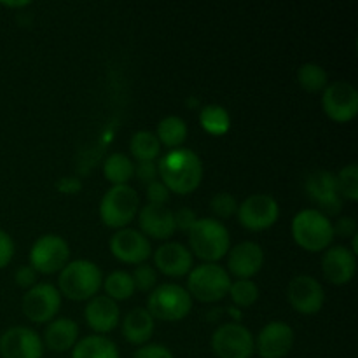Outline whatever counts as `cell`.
I'll list each match as a JSON object with an SVG mask.
<instances>
[{
    "label": "cell",
    "instance_id": "ee69618b",
    "mask_svg": "<svg viewBox=\"0 0 358 358\" xmlns=\"http://www.w3.org/2000/svg\"><path fill=\"white\" fill-rule=\"evenodd\" d=\"M227 313H229L231 317H233L234 320H236V324L241 320V313L236 310V308H231V310H227Z\"/></svg>",
    "mask_w": 358,
    "mask_h": 358
},
{
    "label": "cell",
    "instance_id": "30bf717a",
    "mask_svg": "<svg viewBox=\"0 0 358 358\" xmlns=\"http://www.w3.org/2000/svg\"><path fill=\"white\" fill-rule=\"evenodd\" d=\"M24 317L34 324H45L56 317L62 308V294L51 283H35L21 301Z\"/></svg>",
    "mask_w": 358,
    "mask_h": 358
},
{
    "label": "cell",
    "instance_id": "4fadbf2b",
    "mask_svg": "<svg viewBox=\"0 0 358 358\" xmlns=\"http://www.w3.org/2000/svg\"><path fill=\"white\" fill-rule=\"evenodd\" d=\"M308 196L311 201L317 203V206L324 215H338L343 208V198L338 191V182H336V175L331 171L318 170L311 173L306 178Z\"/></svg>",
    "mask_w": 358,
    "mask_h": 358
},
{
    "label": "cell",
    "instance_id": "5b68a950",
    "mask_svg": "<svg viewBox=\"0 0 358 358\" xmlns=\"http://www.w3.org/2000/svg\"><path fill=\"white\" fill-rule=\"evenodd\" d=\"M192 310V297L184 287L177 283H163L149 294L147 311L154 320H184Z\"/></svg>",
    "mask_w": 358,
    "mask_h": 358
},
{
    "label": "cell",
    "instance_id": "83f0119b",
    "mask_svg": "<svg viewBox=\"0 0 358 358\" xmlns=\"http://www.w3.org/2000/svg\"><path fill=\"white\" fill-rule=\"evenodd\" d=\"M199 124L208 135L222 136L231 129V115L220 105H206L199 112Z\"/></svg>",
    "mask_w": 358,
    "mask_h": 358
},
{
    "label": "cell",
    "instance_id": "60d3db41",
    "mask_svg": "<svg viewBox=\"0 0 358 358\" xmlns=\"http://www.w3.org/2000/svg\"><path fill=\"white\" fill-rule=\"evenodd\" d=\"M14 280H16V283L21 289H31L35 285V282H37V271L30 264L21 266V268H17Z\"/></svg>",
    "mask_w": 358,
    "mask_h": 358
},
{
    "label": "cell",
    "instance_id": "ba28073f",
    "mask_svg": "<svg viewBox=\"0 0 358 358\" xmlns=\"http://www.w3.org/2000/svg\"><path fill=\"white\" fill-rule=\"evenodd\" d=\"M69 243L58 234H44L31 245L30 266L42 275L62 271L69 264Z\"/></svg>",
    "mask_w": 358,
    "mask_h": 358
},
{
    "label": "cell",
    "instance_id": "d6986e66",
    "mask_svg": "<svg viewBox=\"0 0 358 358\" xmlns=\"http://www.w3.org/2000/svg\"><path fill=\"white\" fill-rule=\"evenodd\" d=\"M324 276L334 285H346L357 271V259L346 247H329L322 259Z\"/></svg>",
    "mask_w": 358,
    "mask_h": 358
},
{
    "label": "cell",
    "instance_id": "7c38bea8",
    "mask_svg": "<svg viewBox=\"0 0 358 358\" xmlns=\"http://www.w3.org/2000/svg\"><path fill=\"white\" fill-rule=\"evenodd\" d=\"M322 107L336 122H350L358 114V91L346 80H336L324 90Z\"/></svg>",
    "mask_w": 358,
    "mask_h": 358
},
{
    "label": "cell",
    "instance_id": "4dcf8cb0",
    "mask_svg": "<svg viewBox=\"0 0 358 358\" xmlns=\"http://www.w3.org/2000/svg\"><path fill=\"white\" fill-rule=\"evenodd\" d=\"M297 83L310 93H318L329 86V77L324 66L317 63H306L297 70Z\"/></svg>",
    "mask_w": 358,
    "mask_h": 358
},
{
    "label": "cell",
    "instance_id": "1f68e13d",
    "mask_svg": "<svg viewBox=\"0 0 358 358\" xmlns=\"http://www.w3.org/2000/svg\"><path fill=\"white\" fill-rule=\"evenodd\" d=\"M227 294L238 308H250L257 303L259 287L252 280H236V282H231Z\"/></svg>",
    "mask_w": 358,
    "mask_h": 358
},
{
    "label": "cell",
    "instance_id": "d4e9b609",
    "mask_svg": "<svg viewBox=\"0 0 358 358\" xmlns=\"http://www.w3.org/2000/svg\"><path fill=\"white\" fill-rule=\"evenodd\" d=\"M72 358H119V350L105 336H87L73 346Z\"/></svg>",
    "mask_w": 358,
    "mask_h": 358
},
{
    "label": "cell",
    "instance_id": "f35d334b",
    "mask_svg": "<svg viewBox=\"0 0 358 358\" xmlns=\"http://www.w3.org/2000/svg\"><path fill=\"white\" fill-rule=\"evenodd\" d=\"M173 220H175V227H177V229L189 233V231H191V227L196 224V220H198V215L194 213V210L180 208V210H177V213H173Z\"/></svg>",
    "mask_w": 358,
    "mask_h": 358
},
{
    "label": "cell",
    "instance_id": "836d02e7",
    "mask_svg": "<svg viewBox=\"0 0 358 358\" xmlns=\"http://www.w3.org/2000/svg\"><path fill=\"white\" fill-rule=\"evenodd\" d=\"M131 278L135 283V289L142 290V292H152L157 283V273L152 266L143 262V264L136 266L135 271L131 273Z\"/></svg>",
    "mask_w": 358,
    "mask_h": 358
},
{
    "label": "cell",
    "instance_id": "ab89813d",
    "mask_svg": "<svg viewBox=\"0 0 358 358\" xmlns=\"http://www.w3.org/2000/svg\"><path fill=\"white\" fill-rule=\"evenodd\" d=\"M135 175L140 182L149 185L150 182L157 180V166L154 164V161H140L138 166H135Z\"/></svg>",
    "mask_w": 358,
    "mask_h": 358
},
{
    "label": "cell",
    "instance_id": "8d00e7d4",
    "mask_svg": "<svg viewBox=\"0 0 358 358\" xmlns=\"http://www.w3.org/2000/svg\"><path fill=\"white\" fill-rule=\"evenodd\" d=\"M133 358H175L173 353L163 345H154V343H149V345L140 346L135 352Z\"/></svg>",
    "mask_w": 358,
    "mask_h": 358
},
{
    "label": "cell",
    "instance_id": "277c9868",
    "mask_svg": "<svg viewBox=\"0 0 358 358\" xmlns=\"http://www.w3.org/2000/svg\"><path fill=\"white\" fill-rule=\"evenodd\" d=\"M292 236L306 252H322L331 247L334 229L327 215L318 210H303L292 220Z\"/></svg>",
    "mask_w": 358,
    "mask_h": 358
},
{
    "label": "cell",
    "instance_id": "b9f144b4",
    "mask_svg": "<svg viewBox=\"0 0 358 358\" xmlns=\"http://www.w3.org/2000/svg\"><path fill=\"white\" fill-rule=\"evenodd\" d=\"M332 229H334V236L336 234L343 238L357 236V222L352 217H343V219H339L338 222L332 224Z\"/></svg>",
    "mask_w": 358,
    "mask_h": 358
},
{
    "label": "cell",
    "instance_id": "5bb4252c",
    "mask_svg": "<svg viewBox=\"0 0 358 358\" xmlns=\"http://www.w3.org/2000/svg\"><path fill=\"white\" fill-rule=\"evenodd\" d=\"M289 303L297 313L315 315L322 310L325 301L324 287L310 275H299L290 280L287 287Z\"/></svg>",
    "mask_w": 358,
    "mask_h": 358
},
{
    "label": "cell",
    "instance_id": "ffe728a7",
    "mask_svg": "<svg viewBox=\"0 0 358 358\" xmlns=\"http://www.w3.org/2000/svg\"><path fill=\"white\" fill-rule=\"evenodd\" d=\"M154 262L163 275L180 278V276L189 275L192 269V254L182 243L170 241L157 248L154 254Z\"/></svg>",
    "mask_w": 358,
    "mask_h": 358
},
{
    "label": "cell",
    "instance_id": "7bdbcfd3",
    "mask_svg": "<svg viewBox=\"0 0 358 358\" xmlns=\"http://www.w3.org/2000/svg\"><path fill=\"white\" fill-rule=\"evenodd\" d=\"M56 187H58L59 192H65V194H76L83 189V184L77 178H62V180H58Z\"/></svg>",
    "mask_w": 358,
    "mask_h": 358
},
{
    "label": "cell",
    "instance_id": "f546056e",
    "mask_svg": "<svg viewBox=\"0 0 358 358\" xmlns=\"http://www.w3.org/2000/svg\"><path fill=\"white\" fill-rule=\"evenodd\" d=\"M103 289L107 297H110L112 301H126L135 292V283L129 273L114 271L105 278Z\"/></svg>",
    "mask_w": 358,
    "mask_h": 358
},
{
    "label": "cell",
    "instance_id": "2e32d148",
    "mask_svg": "<svg viewBox=\"0 0 358 358\" xmlns=\"http://www.w3.org/2000/svg\"><path fill=\"white\" fill-rule=\"evenodd\" d=\"M2 358H42L44 343L41 336L28 327H10L0 336Z\"/></svg>",
    "mask_w": 358,
    "mask_h": 358
},
{
    "label": "cell",
    "instance_id": "6da1fadb",
    "mask_svg": "<svg viewBox=\"0 0 358 358\" xmlns=\"http://www.w3.org/2000/svg\"><path fill=\"white\" fill-rule=\"evenodd\" d=\"M161 182L177 194H189L196 191L203 178V163L191 149H171L161 157L157 164Z\"/></svg>",
    "mask_w": 358,
    "mask_h": 358
},
{
    "label": "cell",
    "instance_id": "9c48e42d",
    "mask_svg": "<svg viewBox=\"0 0 358 358\" xmlns=\"http://www.w3.org/2000/svg\"><path fill=\"white\" fill-rule=\"evenodd\" d=\"M212 350L219 358H250L255 352V339L247 327L229 322L213 332Z\"/></svg>",
    "mask_w": 358,
    "mask_h": 358
},
{
    "label": "cell",
    "instance_id": "9a60e30c",
    "mask_svg": "<svg viewBox=\"0 0 358 358\" xmlns=\"http://www.w3.org/2000/svg\"><path fill=\"white\" fill-rule=\"evenodd\" d=\"M110 252L117 261L138 266L150 257L152 247L145 234L131 227H124L112 236Z\"/></svg>",
    "mask_w": 358,
    "mask_h": 358
},
{
    "label": "cell",
    "instance_id": "52a82bcc",
    "mask_svg": "<svg viewBox=\"0 0 358 358\" xmlns=\"http://www.w3.org/2000/svg\"><path fill=\"white\" fill-rule=\"evenodd\" d=\"M138 194L129 185H112L100 203L101 222L112 229H124L138 213Z\"/></svg>",
    "mask_w": 358,
    "mask_h": 358
},
{
    "label": "cell",
    "instance_id": "3957f363",
    "mask_svg": "<svg viewBox=\"0 0 358 358\" xmlns=\"http://www.w3.org/2000/svg\"><path fill=\"white\" fill-rule=\"evenodd\" d=\"M189 245L196 257L215 264L231 250L229 231L217 219H198L189 231Z\"/></svg>",
    "mask_w": 358,
    "mask_h": 358
},
{
    "label": "cell",
    "instance_id": "603a6c76",
    "mask_svg": "<svg viewBox=\"0 0 358 358\" xmlns=\"http://www.w3.org/2000/svg\"><path fill=\"white\" fill-rule=\"evenodd\" d=\"M79 341V325L72 318H56L49 322L44 332V345L51 352L63 353L72 350Z\"/></svg>",
    "mask_w": 358,
    "mask_h": 358
},
{
    "label": "cell",
    "instance_id": "d590c367",
    "mask_svg": "<svg viewBox=\"0 0 358 358\" xmlns=\"http://www.w3.org/2000/svg\"><path fill=\"white\" fill-rule=\"evenodd\" d=\"M147 199L150 205H164L170 199V189L161 180H154L147 185Z\"/></svg>",
    "mask_w": 358,
    "mask_h": 358
},
{
    "label": "cell",
    "instance_id": "484cf974",
    "mask_svg": "<svg viewBox=\"0 0 358 358\" xmlns=\"http://www.w3.org/2000/svg\"><path fill=\"white\" fill-rule=\"evenodd\" d=\"M103 175L112 185H128L135 175V164L126 154L115 152L103 163Z\"/></svg>",
    "mask_w": 358,
    "mask_h": 358
},
{
    "label": "cell",
    "instance_id": "f1b7e54d",
    "mask_svg": "<svg viewBox=\"0 0 358 358\" xmlns=\"http://www.w3.org/2000/svg\"><path fill=\"white\" fill-rule=\"evenodd\" d=\"M129 150L138 161H154L161 154V143L150 131H138L131 136Z\"/></svg>",
    "mask_w": 358,
    "mask_h": 358
},
{
    "label": "cell",
    "instance_id": "8fae6325",
    "mask_svg": "<svg viewBox=\"0 0 358 358\" xmlns=\"http://www.w3.org/2000/svg\"><path fill=\"white\" fill-rule=\"evenodd\" d=\"M238 220L248 231H264L275 226L280 206L269 194H252L238 206Z\"/></svg>",
    "mask_w": 358,
    "mask_h": 358
},
{
    "label": "cell",
    "instance_id": "e575fe53",
    "mask_svg": "<svg viewBox=\"0 0 358 358\" xmlns=\"http://www.w3.org/2000/svg\"><path fill=\"white\" fill-rule=\"evenodd\" d=\"M210 208H212V212L219 219H229V217H233L238 212V203L234 196L229 194V192H219L210 201Z\"/></svg>",
    "mask_w": 358,
    "mask_h": 358
},
{
    "label": "cell",
    "instance_id": "7a4b0ae2",
    "mask_svg": "<svg viewBox=\"0 0 358 358\" xmlns=\"http://www.w3.org/2000/svg\"><path fill=\"white\" fill-rule=\"evenodd\" d=\"M103 285L101 269L87 259L72 261L59 271L58 290L70 301L93 299Z\"/></svg>",
    "mask_w": 358,
    "mask_h": 358
},
{
    "label": "cell",
    "instance_id": "74e56055",
    "mask_svg": "<svg viewBox=\"0 0 358 358\" xmlns=\"http://www.w3.org/2000/svg\"><path fill=\"white\" fill-rule=\"evenodd\" d=\"M14 257V241L6 231L0 229V269L9 266Z\"/></svg>",
    "mask_w": 358,
    "mask_h": 358
},
{
    "label": "cell",
    "instance_id": "44dd1931",
    "mask_svg": "<svg viewBox=\"0 0 358 358\" xmlns=\"http://www.w3.org/2000/svg\"><path fill=\"white\" fill-rule=\"evenodd\" d=\"M87 325L93 329L96 334H108L114 331L121 320V310L117 303L107 296H94L87 303L86 311H84Z\"/></svg>",
    "mask_w": 358,
    "mask_h": 358
},
{
    "label": "cell",
    "instance_id": "ac0fdd59",
    "mask_svg": "<svg viewBox=\"0 0 358 358\" xmlns=\"http://www.w3.org/2000/svg\"><path fill=\"white\" fill-rule=\"evenodd\" d=\"M227 254H229V261H227L229 273L238 280H250L264 266V252H262L261 245L254 243V241L238 243Z\"/></svg>",
    "mask_w": 358,
    "mask_h": 358
},
{
    "label": "cell",
    "instance_id": "e0dca14e",
    "mask_svg": "<svg viewBox=\"0 0 358 358\" xmlns=\"http://www.w3.org/2000/svg\"><path fill=\"white\" fill-rule=\"evenodd\" d=\"M294 346V329L285 322H269L255 339L261 358H283Z\"/></svg>",
    "mask_w": 358,
    "mask_h": 358
},
{
    "label": "cell",
    "instance_id": "cb8c5ba5",
    "mask_svg": "<svg viewBox=\"0 0 358 358\" xmlns=\"http://www.w3.org/2000/svg\"><path fill=\"white\" fill-rule=\"evenodd\" d=\"M154 334V318L145 308H135L129 311L122 322V336L131 345L143 346Z\"/></svg>",
    "mask_w": 358,
    "mask_h": 358
},
{
    "label": "cell",
    "instance_id": "7402d4cb",
    "mask_svg": "<svg viewBox=\"0 0 358 358\" xmlns=\"http://www.w3.org/2000/svg\"><path fill=\"white\" fill-rule=\"evenodd\" d=\"M142 234L152 240H168L177 231L173 212L164 205H145L138 215Z\"/></svg>",
    "mask_w": 358,
    "mask_h": 358
},
{
    "label": "cell",
    "instance_id": "8992f818",
    "mask_svg": "<svg viewBox=\"0 0 358 358\" xmlns=\"http://www.w3.org/2000/svg\"><path fill=\"white\" fill-rule=\"evenodd\" d=\"M231 276L222 266L203 262L189 271L187 292L201 303H217L229 292Z\"/></svg>",
    "mask_w": 358,
    "mask_h": 358
},
{
    "label": "cell",
    "instance_id": "d6a6232c",
    "mask_svg": "<svg viewBox=\"0 0 358 358\" xmlns=\"http://www.w3.org/2000/svg\"><path fill=\"white\" fill-rule=\"evenodd\" d=\"M338 191L343 199L358 201V166L355 163L348 164L336 175Z\"/></svg>",
    "mask_w": 358,
    "mask_h": 358
},
{
    "label": "cell",
    "instance_id": "4316f807",
    "mask_svg": "<svg viewBox=\"0 0 358 358\" xmlns=\"http://www.w3.org/2000/svg\"><path fill=\"white\" fill-rule=\"evenodd\" d=\"M156 136L161 145L170 147V149H180L182 143L187 140V124H185L184 119L177 117V115L164 117L157 124Z\"/></svg>",
    "mask_w": 358,
    "mask_h": 358
},
{
    "label": "cell",
    "instance_id": "f6af8a7d",
    "mask_svg": "<svg viewBox=\"0 0 358 358\" xmlns=\"http://www.w3.org/2000/svg\"><path fill=\"white\" fill-rule=\"evenodd\" d=\"M3 6L6 7H24V6H28V2H6Z\"/></svg>",
    "mask_w": 358,
    "mask_h": 358
}]
</instances>
